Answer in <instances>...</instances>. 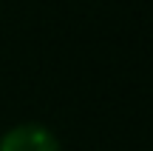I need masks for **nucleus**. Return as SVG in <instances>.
Here are the masks:
<instances>
[{"label": "nucleus", "instance_id": "1", "mask_svg": "<svg viewBox=\"0 0 153 151\" xmlns=\"http://www.w3.org/2000/svg\"><path fill=\"white\" fill-rule=\"evenodd\" d=\"M0 151H60V140L43 123H20L0 137Z\"/></svg>", "mask_w": 153, "mask_h": 151}]
</instances>
